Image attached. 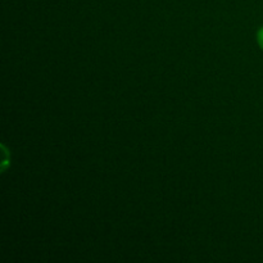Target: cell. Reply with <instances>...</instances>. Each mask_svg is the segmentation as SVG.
Listing matches in <instances>:
<instances>
[{
    "label": "cell",
    "instance_id": "6da1fadb",
    "mask_svg": "<svg viewBox=\"0 0 263 263\" xmlns=\"http://www.w3.org/2000/svg\"><path fill=\"white\" fill-rule=\"evenodd\" d=\"M257 41H258L259 48L263 50V27L259 28L258 32H257Z\"/></svg>",
    "mask_w": 263,
    "mask_h": 263
}]
</instances>
